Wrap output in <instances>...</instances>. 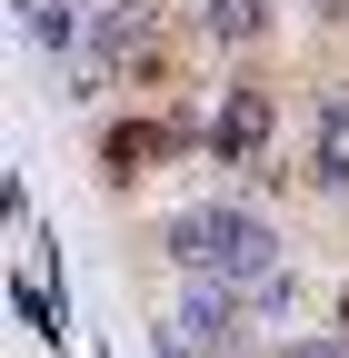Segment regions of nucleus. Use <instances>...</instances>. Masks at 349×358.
I'll list each match as a JSON object with an SVG mask.
<instances>
[{"instance_id": "obj_1", "label": "nucleus", "mask_w": 349, "mask_h": 358, "mask_svg": "<svg viewBox=\"0 0 349 358\" xmlns=\"http://www.w3.org/2000/svg\"><path fill=\"white\" fill-rule=\"evenodd\" d=\"M160 239H170V259H180L190 279H230V289H249V279H270V268H280L270 219H249V209H230V199H200V209H180Z\"/></svg>"}, {"instance_id": "obj_2", "label": "nucleus", "mask_w": 349, "mask_h": 358, "mask_svg": "<svg viewBox=\"0 0 349 358\" xmlns=\"http://www.w3.org/2000/svg\"><path fill=\"white\" fill-rule=\"evenodd\" d=\"M270 129H280V90L270 80H240L230 100H220V120H210V159H220V169H249V179H280L270 169Z\"/></svg>"}, {"instance_id": "obj_3", "label": "nucleus", "mask_w": 349, "mask_h": 358, "mask_svg": "<svg viewBox=\"0 0 349 358\" xmlns=\"http://www.w3.org/2000/svg\"><path fill=\"white\" fill-rule=\"evenodd\" d=\"M240 329H249V308H240V289H230V279H190V289H180V308H170V338H180V348H210V358L240 348Z\"/></svg>"}, {"instance_id": "obj_4", "label": "nucleus", "mask_w": 349, "mask_h": 358, "mask_svg": "<svg viewBox=\"0 0 349 358\" xmlns=\"http://www.w3.org/2000/svg\"><path fill=\"white\" fill-rule=\"evenodd\" d=\"M310 179L320 189H349V80L320 100V140H310Z\"/></svg>"}, {"instance_id": "obj_5", "label": "nucleus", "mask_w": 349, "mask_h": 358, "mask_svg": "<svg viewBox=\"0 0 349 358\" xmlns=\"http://www.w3.org/2000/svg\"><path fill=\"white\" fill-rule=\"evenodd\" d=\"M270 10H280V0H200V30L230 40V50H249V40L270 30Z\"/></svg>"}, {"instance_id": "obj_6", "label": "nucleus", "mask_w": 349, "mask_h": 358, "mask_svg": "<svg viewBox=\"0 0 349 358\" xmlns=\"http://www.w3.org/2000/svg\"><path fill=\"white\" fill-rule=\"evenodd\" d=\"M289 299H299V279H289V268H270V279H249V289H240V308H249V319H289Z\"/></svg>"}, {"instance_id": "obj_7", "label": "nucleus", "mask_w": 349, "mask_h": 358, "mask_svg": "<svg viewBox=\"0 0 349 358\" xmlns=\"http://www.w3.org/2000/svg\"><path fill=\"white\" fill-rule=\"evenodd\" d=\"M289 358H349V338H299Z\"/></svg>"}, {"instance_id": "obj_8", "label": "nucleus", "mask_w": 349, "mask_h": 358, "mask_svg": "<svg viewBox=\"0 0 349 358\" xmlns=\"http://www.w3.org/2000/svg\"><path fill=\"white\" fill-rule=\"evenodd\" d=\"M339 338H349V289H339Z\"/></svg>"}, {"instance_id": "obj_9", "label": "nucleus", "mask_w": 349, "mask_h": 358, "mask_svg": "<svg viewBox=\"0 0 349 358\" xmlns=\"http://www.w3.org/2000/svg\"><path fill=\"white\" fill-rule=\"evenodd\" d=\"M120 10H130V0H120Z\"/></svg>"}]
</instances>
